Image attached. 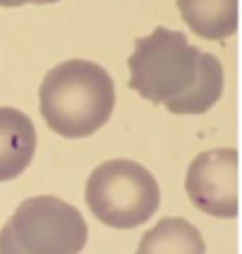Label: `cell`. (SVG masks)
<instances>
[{
	"label": "cell",
	"mask_w": 242,
	"mask_h": 254,
	"mask_svg": "<svg viewBox=\"0 0 242 254\" xmlns=\"http://www.w3.org/2000/svg\"><path fill=\"white\" fill-rule=\"evenodd\" d=\"M222 89H224V71L218 58L202 52L196 81L184 95L169 101L167 109L179 115L204 113L218 101V97L222 95Z\"/></svg>",
	"instance_id": "9"
},
{
	"label": "cell",
	"mask_w": 242,
	"mask_h": 254,
	"mask_svg": "<svg viewBox=\"0 0 242 254\" xmlns=\"http://www.w3.org/2000/svg\"><path fill=\"white\" fill-rule=\"evenodd\" d=\"M184 22L206 40H222L236 32L238 0H177Z\"/></svg>",
	"instance_id": "8"
},
{
	"label": "cell",
	"mask_w": 242,
	"mask_h": 254,
	"mask_svg": "<svg viewBox=\"0 0 242 254\" xmlns=\"http://www.w3.org/2000/svg\"><path fill=\"white\" fill-rule=\"evenodd\" d=\"M200 54L182 32L157 26L149 36L135 40V52L127 60L129 87L151 103L167 105L196 81Z\"/></svg>",
	"instance_id": "2"
},
{
	"label": "cell",
	"mask_w": 242,
	"mask_h": 254,
	"mask_svg": "<svg viewBox=\"0 0 242 254\" xmlns=\"http://www.w3.org/2000/svg\"><path fill=\"white\" fill-rule=\"evenodd\" d=\"M115 107L111 75L93 62L67 60L52 67L40 85V111L61 137L79 139L103 127Z\"/></svg>",
	"instance_id": "1"
},
{
	"label": "cell",
	"mask_w": 242,
	"mask_h": 254,
	"mask_svg": "<svg viewBox=\"0 0 242 254\" xmlns=\"http://www.w3.org/2000/svg\"><path fill=\"white\" fill-rule=\"evenodd\" d=\"M36 153L32 119L14 109L0 107V183L20 177Z\"/></svg>",
	"instance_id": "6"
},
{
	"label": "cell",
	"mask_w": 242,
	"mask_h": 254,
	"mask_svg": "<svg viewBox=\"0 0 242 254\" xmlns=\"http://www.w3.org/2000/svg\"><path fill=\"white\" fill-rule=\"evenodd\" d=\"M28 2H34V4H50V2H58V0H0V6H8V8H14V6H22V4H28Z\"/></svg>",
	"instance_id": "10"
},
{
	"label": "cell",
	"mask_w": 242,
	"mask_h": 254,
	"mask_svg": "<svg viewBox=\"0 0 242 254\" xmlns=\"http://www.w3.org/2000/svg\"><path fill=\"white\" fill-rule=\"evenodd\" d=\"M85 242L81 212L50 194L20 202L0 230V254H79Z\"/></svg>",
	"instance_id": "3"
},
{
	"label": "cell",
	"mask_w": 242,
	"mask_h": 254,
	"mask_svg": "<svg viewBox=\"0 0 242 254\" xmlns=\"http://www.w3.org/2000/svg\"><path fill=\"white\" fill-rule=\"evenodd\" d=\"M85 202L99 222L129 230L157 212L161 190L143 165L129 159H113L101 163L89 175Z\"/></svg>",
	"instance_id": "4"
},
{
	"label": "cell",
	"mask_w": 242,
	"mask_h": 254,
	"mask_svg": "<svg viewBox=\"0 0 242 254\" xmlns=\"http://www.w3.org/2000/svg\"><path fill=\"white\" fill-rule=\"evenodd\" d=\"M186 194L190 202L216 218L238 214V151L210 149L194 157L188 165Z\"/></svg>",
	"instance_id": "5"
},
{
	"label": "cell",
	"mask_w": 242,
	"mask_h": 254,
	"mask_svg": "<svg viewBox=\"0 0 242 254\" xmlns=\"http://www.w3.org/2000/svg\"><path fill=\"white\" fill-rule=\"evenodd\" d=\"M135 254H206V246L186 218L165 216L143 234Z\"/></svg>",
	"instance_id": "7"
}]
</instances>
